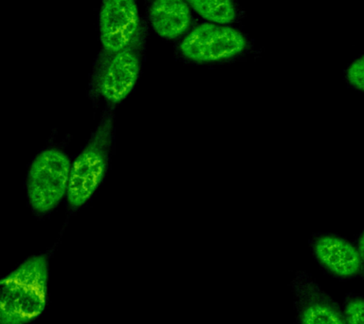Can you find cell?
<instances>
[{"instance_id":"cell-9","label":"cell","mask_w":364,"mask_h":324,"mask_svg":"<svg viewBox=\"0 0 364 324\" xmlns=\"http://www.w3.org/2000/svg\"><path fill=\"white\" fill-rule=\"evenodd\" d=\"M148 18L161 38L175 39L187 32L193 21L189 4L182 0H156L151 4Z\"/></svg>"},{"instance_id":"cell-2","label":"cell","mask_w":364,"mask_h":324,"mask_svg":"<svg viewBox=\"0 0 364 324\" xmlns=\"http://www.w3.org/2000/svg\"><path fill=\"white\" fill-rule=\"evenodd\" d=\"M112 132V113L107 110L90 140L71 167L67 197L73 209L84 206L104 180L109 162Z\"/></svg>"},{"instance_id":"cell-13","label":"cell","mask_w":364,"mask_h":324,"mask_svg":"<svg viewBox=\"0 0 364 324\" xmlns=\"http://www.w3.org/2000/svg\"><path fill=\"white\" fill-rule=\"evenodd\" d=\"M357 249L358 253H360L361 260H363V263L364 264V230L363 232L361 233L360 240H358Z\"/></svg>"},{"instance_id":"cell-4","label":"cell","mask_w":364,"mask_h":324,"mask_svg":"<svg viewBox=\"0 0 364 324\" xmlns=\"http://www.w3.org/2000/svg\"><path fill=\"white\" fill-rule=\"evenodd\" d=\"M250 47L249 39L235 28L203 23L185 36L179 44V52L195 63H215L237 58Z\"/></svg>"},{"instance_id":"cell-12","label":"cell","mask_w":364,"mask_h":324,"mask_svg":"<svg viewBox=\"0 0 364 324\" xmlns=\"http://www.w3.org/2000/svg\"><path fill=\"white\" fill-rule=\"evenodd\" d=\"M346 78L350 86L364 92V55L349 65L346 70Z\"/></svg>"},{"instance_id":"cell-11","label":"cell","mask_w":364,"mask_h":324,"mask_svg":"<svg viewBox=\"0 0 364 324\" xmlns=\"http://www.w3.org/2000/svg\"><path fill=\"white\" fill-rule=\"evenodd\" d=\"M343 315L346 324H364V298H350L344 304Z\"/></svg>"},{"instance_id":"cell-5","label":"cell","mask_w":364,"mask_h":324,"mask_svg":"<svg viewBox=\"0 0 364 324\" xmlns=\"http://www.w3.org/2000/svg\"><path fill=\"white\" fill-rule=\"evenodd\" d=\"M144 29L135 41L119 52L107 56L97 76V88L111 104L119 103L131 93L138 81L141 68V48Z\"/></svg>"},{"instance_id":"cell-1","label":"cell","mask_w":364,"mask_h":324,"mask_svg":"<svg viewBox=\"0 0 364 324\" xmlns=\"http://www.w3.org/2000/svg\"><path fill=\"white\" fill-rule=\"evenodd\" d=\"M48 260L34 256L1 281L2 324H26L38 317L47 301Z\"/></svg>"},{"instance_id":"cell-3","label":"cell","mask_w":364,"mask_h":324,"mask_svg":"<svg viewBox=\"0 0 364 324\" xmlns=\"http://www.w3.org/2000/svg\"><path fill=\"white\" fill-rule=\"evenodd\" d=\"M70 161L61 150L40 152L31 164L27 176L28 203L39 214L50 212L67 194L70 178Z\"/></svg>"},{"instance_id":"cell-6","label":"cell","mask_w":364,"mask_h":324,"mask_svg":"<svg viewBox=\"0 0 364 324\" xmlns=\"http://www.w3.org/2000/svg\"><path fill=\"white\" fill-rule=\"evenodd\" d=\"M142 28L138 5L132 0H105L100 11V38L105 55L129 46Z\"/></svg>"},{"instance_id":"cell-10","label":"cell","mask_w":364,"mask_h":324,"mask_svg":"<svg viewBox=\"0 0 364 324\" xmlns=\"http://www.w3.org/2000/svg\"><path fill=\"white\" fill-rule=\"evenodd\" d=\"M188 4L201 18L213 24L226 26L227 24L237 21L240 16L237 5L230 0H225V1L196 0V1H189Z\"/></svg>"},{"instance_id":"cell-7","label":"cell","mask_w":364,"mask_h":324,"mask_svg":"<svg viewBox=\"0 0 364 324\" xmlns=\"http://www.w3.org/2000/svg\"><path fill=\"white\" fill-rule=\"evenodd\" d=\"M298 324H346L340 307L306 272L292 281Z\"/></svg>"},{"instance_id":"cell-8","label":"cell","mask_w":364,"mask_h":324,"mask_svg":"<svg viewBox=\"0 0 364 324\" xmlns=\"http://www.w3.org/2000/svg\"><path fill=\"white\" fill-rule=\"evenodd\" d=\"M312 249L318 263L338 277H355L364 269L357 247L338 236H318L313 240Z\"/></svg>"}]
</instances>
